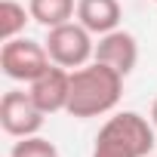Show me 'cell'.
I'll use <instances>...</instances> for the list:
<instances>
[{
  "label": "cell",
  "mask_w": 157,
  "mask_h": 157,
  "mask_svg": "<svg viewBox=\"0 0 157 157\" xmlns=\"http://www.w3.org/2000/svg\"><path fill=\"white\" fill-rule=\"evenodd\" d=\"M28 22H31V10H25L22 3H16V0H3L0 3V40L22 37Z\"/></svg>",
  "instance_id": "10"
},
{
  "label": "cell",
  "mask_w": 157,
  "mask_h": 157,
  "mask_svg": "<svg viewBox=\"0 0 157 157\" xmlns=\"http://www.w3.org/2000/svg\"><path fill=\"white\" fill-rule=\"evenodd\" d=\"M31 99L37 102V108L43 114H56V111H68V99H71V71L62 65H49L37 80L28 83Z\"/></svg>",
  "instance_id": "6"
},
{
  "label": "cell",
  "mask_w": 157,
  "mask_h": 157,
  "mask_svg": "<svg viewBox=\"0 0 157 157\" xmlns=\"http://www.w3.org/2000/svg\"><path fill=\"white\" fill-rule=\"evenodd\" d=\"M151 123H154V129H157V99H154V105H151Z\"/></svg>",
  "instance_id": "12"
},
{
  "label": "cell",
  "mask_w": 157,
  "mask_h": 157,
  "mask_svg": "<svg viewBox=\"0 0 157 157\" xmlns=\"http://www.w3.org/2000/svg\"><path fill=\"white\" fill-rule=\"evenodd\" d=\"M96 62H105L114 71H120L123 77H129L132 68H136V62H139V40L129 31L114 28V31H108V34L99 37V43H96Z\"/></svg>",
  "instance_id": "7"
},
{
  "label": "cell",
  "mask_w": 157,
  "mask_h": 157,
  "mask_svg": "<svg viewBox=\"0 0 157 157\" xmlns=\"http://www.w3.org/2000/svg\"><path fill=\"white\" fill-rule=\"evenodd\" d=\"M10 157H59V148H56L49 139H43V136L37 132V136L19 139V142L13 145Z\"/></svg>",
  "instance_id": "11"
},
{
  "label": "cell",
  "mask_w": 157,
  "mask_h": 157,
  "mask_svg": "<svg viewBox=\"0 0 157 157\" xmlns=\"http://www.w3.org/2000/svg\"><path fill=\"white\" fill-rule=\"evenodd\" d=\"M28 10H31V19L49 31L77 16V0H28Z\"/></svg>",
  "instance_id": "9"
},
{
  "label": "cell",
  "mask_w": 157,
  "mask_h": 157,
  "mask_svg": "<svg viewBox=\"0 0 157 157\" xmlns=\"http://www.w3.org/2000/svg\"><path fill=\"white\" fill-rule=\"evenodd\" d=\"M46 114L37 108V102L31 99V93L25 90H10L0 99V126L6 136L25 139V136H37L43 129Z\"/></svg>",
  "instance_id": "5"
},
{
  "label": "cell",
  "mask_w": 157,
  "mask_h": 157,
  "mask_svg": "<svg viewBox=\"0 0 157 157\" xmlns=\"http://www.w3.org/2000/svg\"><path fill=\"white\" fill-rule=\"evenodd\" d=\"M49 65L52 59L46 52V43H37L31 37H13V40H3V46H0V68L10 80L31 83Z\"/></svg>",
  "instance_id": "4"
},
{
  "label": "cell",
  "mask_w": 157,
  "mask_h": 157,
  "mask_svg": "<svg viewBox=\"0 0 157 157\" xmlns=\"http://www.w3.org/2000/svg\"><path fill=\"white\" fill-rule=\"evenodd\" d=\"M154 3H157V0H154Z\"/></svg>",
  "instance_id": "13"
},
{
  "label": "cell",
  "mask_w": 157,
  "mask_h": 157,
  "mask_svg": "<svg viewBox=\"0 0 157 157\" xmlns=\"http://www.w3.org/2000/svg\"><path fill=\"white\" fill-rule=\"evenodd\" d=\"M154 132V123L139 111H120L102 123L93 157H148L157 145Z\"/></svg>",
  "instance_id": "2"
},
{
  "label": "cell",
  "mask_w": 157,
  "mask_h": 157,
  "mask_svg": "<svg viewBox=\"0 0 157 157\" xmlns=\"http://www.w3.org/2000/svg\"><path fill=\"white\" fill-rule=\"evenodd\" d=\"M123 10L117 0H77V22H80L90 34H108L120 28Z\"/></svg>",
  "instance_id": "8"
},
{
  "label": "cell",
  "mask_w": 157,
  "mask_h": 157,
  "mask_svg": "<svg viewBox=\"0 0 157 157\" xmlns=\"http://www.w3.org/2000/svg\"><path fill=\"white\" fill-rule=\"evenodd\" d=\"M46 52L52 59V65H62L68 71L74 68H83L96 59V43H93V34L80 25V22H65V25H56L49 28L46 34Z\"/></svg>",
  "instance_id": "3"
},
{
  "label": "cell",
  "mask_w": 157,
  "mask_h": 157,
  "mask_svg": "<svg viewBox=\"0 0 157 157\" xmlns=\"http://www.w3.org/2000/svg\"><path fill=\"white\" fill-rule=\"evenodd\" d=\"M123 96V74L114 71L105 62H90L83 68L71 71V99H68V114L77 120L86 117H102L117 108Z\"/></svg>",
  "instance_id": "1"
}]
</instances>
